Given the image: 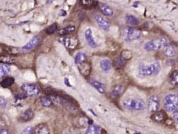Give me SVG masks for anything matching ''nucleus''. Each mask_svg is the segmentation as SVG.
Here are the masks:
<instances>
[{"mask_svg": "<svg viewBox=\"0 0 178 134\" xmlns=\"http://www.w3.org/2000/svg\"><path fill=\"white\" fill-rule=\"evenodd\" d=\"M57 28V24L54 23L49 26V28H47V30H46V32H47V34H51L54 33V32L56 31Z\"/></svg>", "mask_w": 178, "mask_h": 134, "instance_id": "32", "label": "nucleus"}, {"mask_svg": "<svg viewBox=\"0 0 178 134\" xmlns=\"http://www.w3.org/2000/svg\"><path fill=\"white\" fill-rule=\"evenodd\" d=\"M126 60L122 56L118 57L114 60V66L116 68H122L125 66Z\"/></svg>", "mask_w": 178, "mask_h": 134, "instance_id": "23", "label": "nucleus"}, {"mask_svg": "<svg viewBox=\"0 0 178 134\" xmlns=\"http://www.w3.org/2000/svg\"><path fill=\"white\" fill-rule=\"evenodd\" d=\"M34 114L33 110L28 109L22 113L19 117V121L20 122H26L31 120L34 118Z\"/></svg>", "mask_w": 178, "mask_h": 134, "instance_id": "11", "label": "nucleus"}, {"mask_svg": "<svg viewBox=\"0 0 178 134\" xmlns=\"http://www.w3.org/2000/svg\"><path fill=\"white\" fill-rule=\"evenodd\" d=\"M100 67L102 70H104V71H110L112 68L111 62L108 59H104V60H102L100 62Z\"/></svg>", "mask_w": 178, "mask_h": 134, "instance_id": "19", "label": "nucleus"}, {"mask_svg": "<svg viewBox=\"0 0 178 134\" xmlns=\"http://www.w3.org/2000/svg\"><path fill=\"white\" fill-rule=\"evenodd\" d=\"M169 83L173 86H177L178 84V72L177 70H175L172 73L169 77Z\"/></svg>", "mask_w": 178, "mask_h": 134, "instance_id": "28", "label": "nucleus"}, {"mask_svg": "<svg viewBox=\"0 0 178 134\" xmlns=\"http://www.w3.org/2000/svg\"><path fill=\"white\" fill-rule=\"evenodd\" d=\"M34 134H50L49 127L46 124H41L34 129Z\"/></svg>", "mask_w": 178, "mask_h": 134, "instance_id": "16", "label": "nucleus"}, {"mask_svg": "<svg viewBox=\"0 0 178 134\" xmlns=\"http://www.w3.org/2000/svg\"><path fill=\"white\" fill-rule=\"evenodd\" d=\"M21 89L27 96L30 97H37L41 93L39 86L34 83H25L22 85Z\"/></svg>", "mask_w": 178, "mask_h": 134, "instance_id": "5", "label": "nucleus"}, {"mask_svg": "<svg viewBox=\"0 0 178 134\" xmlns=\"http://www.w3.org/2000/svg\"><path fill=\"white\" fill-rule=\"evenodd\" d=\"M89 82H90L91 85L95 89H96L99 93L102 94L105 93V91H106V86H105L104 84H103L102 83H101V82L93 79H90Z\"/></svg>", "mask_w": 178, "mask_h": 134, "instance_id": "15", "label": "nucleus"}, {"mask_svg": "<svg viewBox=\"0 0 178 134\" xmlns=\"http://www.w3.org/2000/svg\"><path fill=\"white\" fill-rule=\"evenodd\" d=\"M135 134H139V133H135Z\"/></svg>", "mask_w": 178, "mask_h": 134, "instance_id": "38", "label": "nucleus"}, {"mask_svg": "<svg viewBox=\"0 0 178 134\" xmlns=\"http://www.w3.org/2000/svg\"><path fill=\"white\" fill-rule=\"evenodd\" d=\"M34 128L32 127H27L23 131L21 134H32L34 133Z\"/></svg>", "mask_w": 178, "mask_h": 134, "instance_id": "33", "label": "nucleus"}, {"mask_svg": "<svg viewBox=\"0 0 178 134\" xmlns=\"http://www.w3.org/2000/svg\"><path fill=\"white\" fill-rule=\"evenodd\" d=\"M7 105V101L3 97L0 96V107L2 108H4Z\"/></svg>", "mask_w": 178, "mask_h": 134, "instance_id": "34", "label": "nucleus"}, {"mask_svg": "<svg viewBox=\"0 0 178 134\" xmlns=\"http://www.w3.org/2000/svg\"><path fill=\"white\" fill-rule=\"evenodd\" d=\"M123 105L124 108L131 111H141L145 108V102L139 99H126L123 101Z\"/></svg>", "mask_w": 178, "mask_h": 134, "instance_id": "2", "label": "nucleus"}, {"mask_svg": "<svg viewBox=\"0 0 178 134\" xmlns=\"http://www.w3.org/2000/svg\"><path fill=\"white\" fill-rule=\"evenodd\" d=\"M0 62L5 64H11L14 63L15 61L12 57L8 56V55H2V56H0Z\"/></svg>", "mask_w": 178, "mask_h": 134, "instance_id": "30", "label": "nucleus"}, {"mask_svg": "<svg viewBox=\"0 0 178 134\" xmlns=\"http://www.w3.org/2000/svg\"><path fill=\"white\" fill-rule=\"evenodd\" d=\"M85 37L87 42L88 45L91 48H96L97 47V43H96L94 38L93 36V33L91 29L88 28L85 32Z\"/></svg>", "mask_w": 178, "mask_h": 134, "instance_id": "12", "label": "nucleus"}, {"mask_svg": "<svg viewBox=\"0 0 178 134\" xmlns=\"http://www.w3.org/2000/svg\"><path fill=\"white\" fill-rule=\"evenodd\" d=\"M75 31V27L74 26H69L65 28L61 29L58 32L59 35L61 36H66L68 34H70Z\"/></svg>", "mask_w": 178, "mask_h": 134, "instance_id": "21", "label": "nucleus"}, {"mask_svg": "<svg viewBox=\"0 0 178 134\" xmlns=\"http://www.w3.org/2000/svg\"><path fill=\"white\" fill-rule=\"evenodd\" d=\"M153 118L157 122H162L164 120H166V116L165 113L163 112H155V114L153 115Z\"/></svg>", "mask_w": 178, "mask_h": 134, "instance_id": "27", "label": "nucleus"}, {"mask_svg": "<svg viewBox=\"0 0 178 134\" xmlns=\"http://www.w3.org/2000/svg\"><path fill=\"white\" fill-rule=\"evenodd\" d=\"M60 41L68 49H74L78 45V40L74 36H68L60 38Z\"/></svg>", "mask_w": 178, "mask_h": 134, "instance_id": "7", "label": "nucleus"}, {"mask_svg": "<svg viewBox=\"0 0 178 134\" xmlns=\"http://www.w3.org/2000/svg\"><path fill=\"white\" fill-rule=\"evenodd\" d=\"M100 133L101 129L100 127H98V126L93 125V124H91V125L88 127L85 134H100Z\"/></svg>", "mask_w": 178, "mask_h": 134, "instance_id": "26", "label": "nucleus"}, {"mask_svg": "<svg viewBox=\"0 0 178 134\" xmlns=\"http://www.w3.org/2000/svg\"><path fill=\"white\" fill-rule=\"evenodd\" d=\"M64 82H65V84H66V85L68 86V87H70V86H71V85H70V84L69 83L68 79H67V78H66V79H65V81H64Z\"/></svg>", "mask_w": 178, "mask_h": 134, "instance_id": "37", "label": "nucleus"}, {"mask_svg": "<svg viewBox=\"0 0 178 134\" xmlns=\"http://www.w3.org/2000/svg\"><path fill=\"white\" fill-rule=\"evenodd\" d=\"M87 55L84 52L81 51V52L76 53L75 57H74V62L76 64H79L87 60Z\"/></svg>", "mask_w": 178, "mask_h": 134, "instance_id": "20", "label": "nucleus"}, {"mask_svg": "<svg viewBox=\"0 0 178 134\" xmlns=\"http://www.w3.org/2000/svg\"><path fill=\"white\" fill-rule=\"evenodd\" d=\"M124 90H125V87L123 85L114 86L111 91V95L114 98H117V97H120L123 94Z\"/></svg>", "mask_w": 178, "mask_h": 134, "instance_id": "14", "label": "nucleus"}, {"mask_svg": "<svg viewBox=\"0 0 178 134\" xmlns=\"http://www.w3.org/2000/svg\"><path fill=\"white\" fill-rule=\"evenodd\" d=\"M14 83V78L11 77H7L5 79H3L2 81L0 82V85L3 88H8L11 86Z\"/></svg>", "mask_w": 178, "mask_h": 134, "instance_id": "22", "label": "nucleus"}, {"mask_svg": "<svg viewBox=\"0 0 178 134\" xmlns=\"http://www.w3.org/2000/svg\"><path fill=\"white\" fill-rule=\"evenodd\" d=\"M0 134H10V132L8 131V130L3 129L1 130H0Z\"/></svg>", "mask_w": 178, "mask_h": 134, "instance_id": "36", "label": "nucleus"}, {"mask_svg": "<svg viewBox=\"0 0 178 134\" xmlns=\"http://www.w3.org/2000/svg\"><path fill=\"white\" fill-rule=\"evenodd\" d=\"M141 36V32L137 29L128 27L123 30V38L126 41H133L139 39Z\"/></svg>", "mask_w": 178, "mask_h": 134, "instance_id": "4", "label": "nucleus"}, {"mask_svg": "<svg viewBox=\"0 0 178 134\" xmlns=\"http://www.w3.org/2000/svg\"><path fill=\"white\" fill-rule=\"evenodd\" d=\"M178 100L177 96L174 94H170L166 95L164 100V105L166 110L168 112H173L177 108Z\"/></svg>", "mask_w": 178, "mask_h": 134, "instance_id": "6", "label": "nucleus"}, {"mask_svg": "<svg viewBox=\"0 0 178 134\" xmlns=\"http://www.w3.org/2000/svg\"><path fill=\"white\" fill-rule=\"evenodd\" d=\"M10 72V67L8 64H0V78L7 75Z\"/></svg>", "mask_w": 178, "mask_h": 134, "instance_id": "24", "label": "nucleus"}, {"mask_svg": "<svg viewBox=\"0 0 178 134\" xmlns=\"http://www.w3.org/2000/svg\"><path fill=\"white\" fill-rule=\"evenodd\" d=\"M99 8H100L101 12H102V14L107 15V16H112L113 15V10L108 5L104 4V3H101V4L99 5Z\"/></svg>", "mask_w": 178, "mask_h": 134, "instance_id": "17", "label": "nucleus"}, {"mask_svg": "<svg viewBox=\"0 0 178 134\" xmlns=\"http://www.w3.org/2000/svg\"><path fill=\"white\" fill-rule=\"evenodd\" d=\"M39 42H40L39 36H34V37L32 38L25 45L22 47L23 49H24V50H31V49H33L34 48H35L36 46L38 45Z\"/></svg>", "mask_w": 178, "mask_h": 134, "instance_id": "13", "label": "nucleus"}, {"mask_svg": "<svg viewBox=\"0 0 178 134\" xmlns=\"http://www.w3.org/2000/svg\"><path fill=\"white\" fill-rule=\"evenodd\" d=\"M178 114H177V108H176L175 110L173 111V118L174 119H175L176 123H177V119H178V117H177Z\"/></svg>", "mask_w": 178, "mask_h": 134, "instance_id": "35", "label": "nucleus"}, {"mask_svg": "<svg viewBox=\"0 0 178 134\" xmlns=\"http://www.w3.org/2000/svg\"><path fill=\"white\" fill-rule=\"evenodd\" d=\"M126 22L128 24L133 25V26H137L139 24V20L136 18L135 16L131 15H127L126 16Z\"/></svg>", "mask_w": 178, "mask_h": 134, "instance_id": "29", "label": "nucleus"}, {"mask_svg": "<svg viewBox=\"0 0 178 134\" xmlns=\"http://www.w3.org/2000/svg\"><path fill=\"white\" fill-rule=\"evenodd\" d=\"M93 18H94V20L96 21V23L98 25V26L100 27V28H102V30H109V28L111 26V23L104 17H103L102 16L99 15H95Z\"/></svg>", "mask_w": 178, "mask_h": 134, "instance_id": "9", "label": "nucleus"}, {"mask_svg": "<svg viewBox=\"0 0 178 134\" xmlns=\"http://www.w3.org/2000/svg\"><path fill=\"white\" fill-rule=\"evenodd\" d=\"M164 55L166 57H173L175 55V50L171 45H166L163 49Z\"/></svg>", "mask_w": 178, "mask_h": 134, "instance_id": "18", "label": "nucleus"}, {"mask_svg": "<svg viewBox=\"0 0 178 134\" xmlns=\"http://www.w3.org/2000/svg\"><path fill=\"white\" fill-rule=\"evenodd\" d=\"M78 68L81 73L83 76H87L91 73V65L89 62L85 61V62L77 64Z\"/></svg>", "mask_w": 178, "mask_h": 134, "instance_id": "10", "label": "nucleus"}, {"mask_svg": "<svg viewBox=\"0 0 178 134\" xmlns=\"http://www.w3.org/2000/svg\"><path fill=\"white\" fill-rule=\"evenodd\" d=\"M80 3H81V5L86 9L93 8L98 5V1H85V0H83V1H80Z\"/></svg>", "mask_w": 178, "mask_h": 134, "instance_id": "25", "label": "nucleus"}, {"mask_svg": "<svg viewBox=\"0 0 178 134\" xmlns=\"http://www.w3.org/2000/svg\"><path fill=\"white\" fill-rule=\"evenodd\" d=\"M41 103L44 107H51L53 104V101L49 97H43L41 98Z\"/></svg>", "mask_w": 178, "mask_h": 134, "instance_id": "31", "label": "nucleus"}, {"mask_svg": "<svg viewBox=\"0 0 178 134\" xmlns=\"http://www.w3.org/2000/svg\"><path fill=\"white\" fill-rule=\"evenodd\" d=\"M161 66L158 62L152 63L150 65H141L139 67V74L143 76H155L159 73Z\"/></svg>", "mask_w": 178, "mask_h": 134, "instance_id": "1", "label": "nucleus"}, {"mask_svg": "<svg viewBox=\"0 0 178 134\" xmlns=\"http://www.w3.org/2000/svg\"><path fill=\"white\" fill-rule=\"evenodd\" d=\"M160 108V99L158 96H152L148 100L147 108L150 113L156 112Z\"/></svg>", "mask_w": 178, "mask_h": 134, "instance_id": "8", "label": "nucleus"}, {"mask_svg": "<svg viewBox=\"0 0 178 134\" xmlns=\"http://www.w3.org/2000/svg\"><path fill=\"white\" fill-rule=\"evenodd\" d=\"M168 45V40L166 38L160 37L157 39L153 40V41H149L145 44V50L151 51L159 50Z\"/></svg>", "mask_w": 178, "mask_h": 134, "instance_id": "3", "label": "nucleus"}]
</instances>
